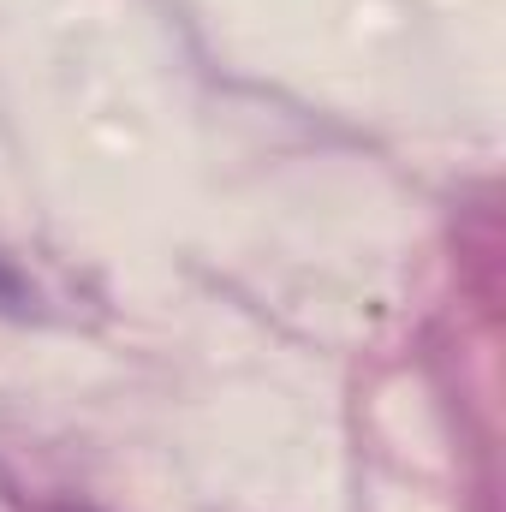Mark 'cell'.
<instances>
[{"mask_svg":"<svg viewBox=\"0 0 506 512\" xmlns=\"http://www.w3.org/2000/svg\"><path fill=\"white\" fill-rule=\"evenodd\" d=\"M24 298H30V286H24V280H18V268L0 256V304H24Z\"/></svg>","mask_w":506,"mask_h":512,"instance_id":"1","label":"cell"}]
</instances>
